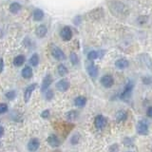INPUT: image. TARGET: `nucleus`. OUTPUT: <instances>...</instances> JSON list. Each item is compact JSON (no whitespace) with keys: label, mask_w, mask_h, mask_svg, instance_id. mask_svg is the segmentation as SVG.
Here are the masks:
<instances>
[{"label":"nucleus","mask_w":152,"mask_h":152,"mask_svg":"<svg viewBox=\"0 0 152 152\" xmlns=\"http://www.w3.org/2000/svg\"><path fill=\"white\" fill-rule=\"evenodd\" d=\"M108 9L113 15H115L117 17L126 15L127 12V8L122 2L119 1L108 2Z\"/></svg>","instance_id":"nucleus-1"},{"label":"nucleus","mask_w":152,"mask_h":152,"mask_svg":"<svg viewBox=\"0 0 152 152\" xmlns=\"http://www.w3.org/2000/svg\"><path fill=\"white\" fill-rule=\"evenodd\" d=\"M133 88H134V84H133V82H128L126 85V87L125 88H124V90L122 91L121 95H120V98L122 100H128V98L130 97V95H131V92H132V90H133Z\"/></svg>","instance_id":"nucleus-2"},{"label":"nucleus","mask_w":152,"mask_h":152,"mask_svg":"<svg viewBox=\"0 0 152 152\" xmlns=\"http://www.w3.org/2000/svg\"><path fill=\"white\" fill-rule=\"evenodd\" d=\"M136 130H137V133L140 135H147L149 132V128H148V126H147V124L145 122V121H139L137 123L136 125Z\"/></svg>","instance_id":"nucleus-3"},{"label":"nucleus","mask_w":152,"mask_h":152,"mask_svg":"<svg viewBox=\"0 0 152 152\" xmlns=\"http://www.w3.org/2000/svg\"><path fill=\"white\" fill-rule=\"evenodd\" d=\"M51 55L57 61H63V60L66 59V55L64 53V51L62 50L60 48L56 47V46H52V48H51Z\"/></svg>","instance_id":"nucleus-4"},{"label":"nucleus","mask_w":152,"mask_h":152,"mask_svg":"<svg viewBox=\"0 0 152 152\" xmlns=\"http://www.w3.org/2000/svg\"><path fill=\"white\" fill-rule=\"evenodd\" d=\"M60 36L64 41H69L72 38V31H71L70 27L65 26L64 28H62V30L60 31Z\"/></svg>","instance_id":"nucleus-5"},{"label":"nucleus","mask_w":152,"mask_h":152,"mask_svg":"<svg viewBox=\"0 0 152 152\" xmlns=\"http://www.w3.org/2000/svg\"><path fill=\"white\" fill-rule=\"evenodd\" d=\"M107 125V119L103 115H97L94 119V126L97 129H103Z\"/></svg>","instance_id":"nucleus-6"},{"label":"nucleus","mask_w":152,"mask_h":152,"mask_svg":"<svg viewBox=\"0 0 152 152\" xmlns=\"http://www.w3.org/2000/svg\"><path fill=\"white\" fill-rule=\"evenodd\" d=\"M100 82H101L102 86L104 88H111L112 86L114 85V79L111 75H104L103 77L101 78V80H100Z\"/></svg>","instance_id":"nucleus-7"},{"label":"nucleus","mask_w":152,"mask_h":152,"mask_svg":"<svg viewBox=\"0 0 152 152\" xmlns=\"http://www.w3.org/2000/svg\"><path fill=\"white\" fill-rule=\"evenodd\" d=\"M36 86L37 85L35 83H33V84H31L30 86H28L26 88L25 91H24V101H25V103H28L30 101L31 93L34 91V89L36 88Z\"/></svg>","instance_id":"nucleus-8"},{"label":"nucleus","mask_w":152,"mask_h":152,"mask_svg":"<svg viewBox=\"0 0 152 152\" xmlns=\"http://www.w3.org/2000/svg\"><path fill=\"white\" fill-rule=\"evenodd\" d=\"M70 87L69 82L66 79H62L56 83V88L61 92H66Z\"/></svg>","instance_id":"nucleus-9"},{"label":"nucleus","mask_w":152,"mask_h":152,"mask_svg":"<svg viewBox=\"0 0 152 152\" xmlns=\"http://www.w3.org/2000/svg\"><path fill=\"white\" fill-rule=\"evenodd\" d=\"M40 146V142L37 138H32L28 142V149L31 152H35L38 150Z\"/></svg>","instance_id":"nucleus-10"},{"label":"nucleus","mask_w":152,"mask_h":152,"mask_svg":"<svg viewBox=\"0 0 152 152\" xmlns=\"http://www.w3.org/2000/svg\"><path fill=\"white\" fill-rule=\"evenodd\" d=\"M52 83V77L50 74H47L44 79H43L42 81V84H41V91H46V90H48V88H49L50 87V85Z\"/></svg>","instance_id":"nucleus-11"},{"label":"nucleus","mask_w":152,"mask_h":152,"mask_svg":"<svg viewBox=\"0 0 152 152\" xmlns=\"http://www.w3.org/2000/svg\"><path fill=\"white\" fill-rule=\"evenodd\" d=\"M48 144L51 147H58L61 144V142L59 140V138L57 137L55 134H50L47 139Z\"/></svg>","instance_id":"nucleus-12"},{"label":"nucleus","mask_w":152,"mask_h":152,"mask_svg":"<svg viewBox=\"0 0 152 152\" xmlns=\"http://www.w3.org/2000/svg\"><path fill=\"white\" fill-rule=\"evenodd\" d=\"M88 15L91 19H99V18L103 17L104 11L102 8H96V9L92 10V11H90Z\"/></svg>","instance_id":"nucleus-13"},{"label":"nucleus","mask_w":152,"mask_h":152,"mask_svg":"<svg viewBox=\"0 0 152 152\" xmlns=\"http://www.w3.org/2000/svg\"><path fill=\"white\" fill-rule=\"evenodd\" d=\"M87 71H88V75L91 78H96L98 76V68H97V66H95L92 63H90L89 65L87 66Z\"/></svg>","instance_id":"nucleus-14"},{"label":"nucleus","mask_w":152,"mask_h":152,"mask_svg":"<svg viewBox=\"0 0 152 152\" xmlns=\"http://www.w3.org/2000/svg\"><path fill=\"white\" fill-rule=\"evenodd\" d=\"M47 33H48V28L45 25H43V24H41V25H39L36 28L35 34H36L37 37L43 38V37H45L47 35Z\"/></svg>","instance_id":"nucleus-15"},{"label":"nucleus","mask_w":152,"mask_h":152,"mask_svg":"<svg viewBox=\"0 0 152 152\" xmlns=\"http://www.w3.org/2000/svg\"><path fill=\"white\" fill-rule=\"evenodd\" d=\"M44 16H45V13L41 9H35L34 11H33L32 17L34 19V21H42Z\"/></svg>","instance_id":"nucleus-16"},{"label":"nucleus","mask_w":152,"mask_h":152,"mask_svg":"<svg viewBox=\"0 0 152 152\" xmlns=\"http://www.w3.org/2000/svg\"><path fill=\"white\" fill-rule=\"evenodd\" d=\"M21 9H22V6L18 2H12L9 7L10 12L12 13V14H17L19 12L21 11Z\"/></svg>","instance_id":"nucleus-17"},{"label":"nucleus","mask_w":152,"mask_h":152,"mask_svg":"<svg viewBox=\"0 0 152 152\" xmlns=\"http://www.w3.org/2000/svg\"><path fill=\"white\" fill-rule=\"evenodd\" d=\"M22 77L25 78V79H31L33 75V72H32V69L31 68L30 66H26L25 68L22 69Z\"/></svg>","instance_id":"nucleus-18"},{"label":"nucleus","mask_w":152,"mask_h":152,"mask_svg":"<svg viewBox=\"0 0 152 152\" xmlns=\"http://www.w3.org/2000/svg\"><path fill=\"white\" fill-rule=\"evenodd\" d=\"M129 63H128V61L126 59H124V58H121V59H118L116 62H115V66L119 69H126Z\"/></svg>","instance_id":"nucleus-19"},{"label":"nucleus","mask_w":152,"mask_h":152,"mask_svg":"<svg viewBox=\"0 0 152 152\" xmlns=\"http://www.w3.org/2000/svg\"><path fill=\"white\" fill-rule=\"evenodd\" d=\"M87 104V98L85 96H78L74 99V104L77 107H83Z\"/></svg>","instance_id":"nucleus-20"},{"label":"nucleus","mask_w":152,"mask_h":152,"mask_svg":"<svg viewBox=\"0 0 152 152\" xmlns=\"http://www.w3.org/2000/svg\"><path fill=\"white\" fill-rule=\"evenodd\" d=\"M25 61H26V58L24 55H22V54L17 55L14 57V59H13V65L15 66H21L24 63H25Z\"/></svg>","instance_id":"nucleus-21"},{"label":"nucleus","mask_w":152,"mask_h":152,"mask_svg":"<svg viewBox=\"0 0 152 152\" xmlns=\"http://www.w3.org/2000/svg\"><path fill=\"white\" fill-rule=\"evenodd\" d=\"M127 118V113L125 110H120L116 113V121L119 123L125 122Z\"/></svg>","instance_id":"nucleus-22"},{"label":"nucleus","mask_w":152,"mask_h":152,"mask_svg":"<svg viewBox=\"0 0 152 152\" xmlns=\"http://www.w3.org/2000/svg\"><path fill=\"white\" fill-rule=\"evenodd\" d=\"M28 62H30L31 66H38V64H39V55H38L37 53H33L31 56V58H30V60H28Z\"/></svg>","instance_id":"nucleus-23"},{"label":"nucleus","mask_w":152,"mask_h":152,"mask_svg":"<svg viewBox=\"0 0 152 152\" xmlns=\"http://www.w3.org/2000/svg\"><path fill=\"white\" fill-rule=\"evenodd\" d=\"M78 115H79V113L77 110H71L66 114V118L69 121H73L78 117Z\"/></svg>","instance_id":"nucleus-24"},{"label":"nucleus","mask_w":152,"mask_h":152,"mask_svg":"<svg viewBox=\"0 0 152 152\" xmlns=\"http://www.w3.org/2000/svg\"><path fill=\"white\" fill-rule=\"evenodd\" d=\"M57 70H58V74L60 76H62V77H64V76L66 75V73H68V69H66V66L63 64H60L58 66Z\"/></svg>","instance_id":"nucleus-25"},{"label":"nucleus","mask_w":152,"mask_h":152,"mask_svg":"<svg viewBox=\"0 0 152 152\" xmlns=\"http://www.w3.org/2000/svg\"><path fill=\"white\" fill-rule=\"evenodd\" d=\"M69 60L71 62L72 65H77L79 63V58H78V55L75 53V52H71L70 55H69Z\"/></svg>","instance_id":"nucleus-26"},{"label":"nucleus","mask_w":152,"mask_h":152,"mask_svg":"<svg viewBox=\"0 0 152 152\" xmlns=\"http://www.w3.org/2000/svg\"><path fill=\"white\" fill-rule=\"evenodd\" d=\"M99 57V52L96 51V50H91V51H89L88 53V60H95V59H97Z\"/></svg>","instance_id":"nucleus-27"},{"label":"nucleus","mask_w":152,"mask_h":152,"mask_svg":"<svg viewBox=\"0 0 152 152\" xmlns=\"http://www.w3.org/2000/svg\"><path fill=\"white\" fill-rule=\"evenodd\" d=\"M141 57L142 58V61L145 62V64L147 66H149V68H151L152 66V62H151V59H150V57L147 55V54H142Z\"/></svg>","instance_id":"nucleus-28"},{"label":"nucleus","mask_w":152,"mask_h":152,"mask_svg":"<svg viewBox=\"0 0 152 152\" xmlns=\"http://www.w3.org/2000/svg\"><path fill=\"white\" fill-rule=\"evenodd\" d=\"M5 96H6V98L8 100H10V101H12V100H13L14 98L16 97V92L14 91V90H10V91L6 92V94H5Z\"/></svg>","instance_id":"nucleus-29"},{"label":"nucleus","mask_w":152,"mask_h":152,"mask_svg":"<svg viewBox=\"0 0 152 152\" xmlns=\"http://www.w3.org/2000/svg\"><path fill=\"white\" fill-rule=\"evenodd\" d=\"M54 96V93L52 90H46V93H45V99L47 101H51V99L53 98Z\"/></svg>","instance_id":"nucleus-30"},{"label":"nucleus","mask_w":152,"mask_h":152,"mask_svg":"<svg viewBox=\"0 0 152 152\" xmlns=\"http://www.w3.org/2000/svg\"><path fill=\"white\" fill-rule=\"evenodd\" d=\"M7 111H8V104H4V103L0 104V114H4Z\"/></svg>","instance_id":"nucleus-31"},{"label":"nucleus","mask_w":152,"mask_h":152,"mask_svg":"<svg viewBox=\"0 0 152 152\" xmlns=\"http://www.w3.org/2000/svg\"><path fill=\"white\" fill-rule=\"evenodd\" d=\"M79 138H80V136H79L78 134L73 135L72 138H71V140H70V142H71L72 145H76V144H77V142H79Z\"/></svg>","instance_id":"nucleus-32"},{"label":"nucleus","mask_w":152,"mask_h":152,"mask_svg":"<svg viewBox=\"0 0 152 152\" xmlns=\"http://www.w3.org/2000/svg\"><path fill=\"white\" fill-rule=\"evenodd\" d=\"M124 145L127 147H130L133 145V142H132V140H130V138H126L125 141H124Z\"/></svg>","instance_id":"nucleus-33"},{"label":"nucleus","mask_w":152,"mask_h":152,"mask_svg":"<svg viewBox=\"0 0 152 152\" xmlns=\"http://www.w3.org/2000/svg\"><path fill=\"white\" fill-rule=\"evenodd\" d=\"M50 112L49 109H46V110H44L41 113V117L43 119H48L50 117Z\"/></svg>","instance_id":"nucleus-34"},{"label":"nucleus","mask_w":152,"mask_h":152,"mask_svg":"<svg viewBox=\"0 0 152 152\" xmlns=\"http://www.w3.org/2000/svg\"><path fill=\"white\" fill-rule=\"evenodd\" d=\"M109 152H119V146L117 144L115 145H112L109 148Z\"/></svg>","instance_id":"nucleus-35"},{"label":"nucleus","mask_w":152,"mask_h":152,"mask_svg":"<svg viewBox=\"0 0 152 152\" xmlns=\"http://www.w3.org/2000/svg\"><path fill=\"white\" fill-rule=\"evenodd\" d=\"M142 83L145 85H149L152 83V77H144L142 78Z\"/></svg>","instance_id":"nucleus-36"},{"label":"nucleus","mask_w":152,"mask_h":152,"mask_svg":"<svg viewBox=\"0 0 152 152\" xmlns=\"http://www.w3.org/2000/svg\"><path fill=\"white\" fill-rule=\"evenodd\" d=\"M81 20H82V18H81L80 15H77V16H75L73 18V22L76 24V25H79V24L81 23Z\"/></svg>","instance_id":"nucleus-37"},{"label":"nucleus","mask_w":152,"mask_h":152,"mask_svg":"<svg viewBox=\"0 0 152 152\" xmlns=\"http://www.w3.org/2000/svg\"><path fill=\"white\" fill-rule=\"evenodd\" d=\"M4 69V60L3 58H0V73L2 72Z\"/></svg>","instance_id":"nucleus-38"},{"label":"nucleus","mask_w":152,"mask_h":152,"mask_svg":"<svg viewBox=\"0 0 152 152\" xmlns=\"http://www.w3.org/2000/svg\"><path fill=\"white\" fill-rule=\"evenodd\" d=\"M146 114H147V116H148V117L152 118V107H149L148 108H147Z\"/></svg>","instance_id":"nucleus-39"},{"label":"nucleus","mask_w":152,"mask_h":152,"mask_svg":"<svg viewBox=\"0 0 152 152\" xmlns=\"http://www.w3.org/2000/svg\"><path fill=\"white\" fill-rule=\"evenodd\" d=\"M3 135H4V128H3V126H0V138H1Z\"/></svg>","instance_id":"nucleus-40"},{"label":"nucleus","mask_w":152,"mask_h":152,"mask_svg":"<svg viewBox=\"0 0 152 152\" xmlns=\"http://www.w3.org/2000/svg\"><path fill=\"white\" fill-rule=\"evenodd\" d=\"M127 152H131V151H127Z\"/></svg>","instance_id":"nucleus-41"},{"label":"nucleus","mask_w":152,"mask_h":152,"mask_svg":"<svg viewBox=\"0 0 152 152\" xmlns=\"http://www.w3.org/2000/svg\"><path fill=\"white\" fill-rule=\"evenodd\" d=\"M0 145H1V144H0Z\"/></svg>","instance_id":"nucleus-42"}]
</instances>
